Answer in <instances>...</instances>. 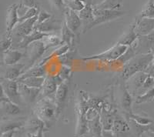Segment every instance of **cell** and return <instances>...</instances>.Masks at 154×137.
Wrapping results in <instances>:
<instances>
[{"instance_id":"26","label":"cell","mask_w":154,"mask_h":137,"mask_svg":"<svg viewBox=\"0 0 154 137\" xmlns=\"http://www.w3.org/2000/svg\"><path fill=\"white\" fill-rule=\"evenodd\" d=\"M62 31V42L63 44H67L70 46L71 49L74 47V42L75 40H79V37L77 36L73 32H72L67 27L65 22H63Z\"/></svg>"},{"instance_id":"43","label":"cell","mask_w":154,"mask_h":137,"mask_svg":"<svg viewBox=\"0 0 154 137\" xmlns=\"http://www.w3.org/2000/svg\"><path fill=\"white\" fill-rule=\"evenodd\" d=\"M20 5H23V7L30 9V8L39 7L37 0H21Z\"/></svg>"},{"instance_id":"29","label":"cell","mask_w":154,"mask_h":137,"mask_svg":"<svg viewBox=\"0 0 154 137\" xmlns=\"http://www.w3.org/2000/svg\"><path fill=\"white\" fill-rule=\"evenodd\" d=\"M139 36L135 32V27L133 23L131 25V26L130 27V29L128 30L127 32L118 40L117 43L120 45H123V46H130L137 40Z\"/></svg>"},{"instance_id":"9","label":"cell","mask_w":154,"mask_h":137,"mask_svg":"<svg viewBox=\"0 0 154 137\" xmlns=\"http://www.w3.org/2000/svg\"><path fill=\"white\" fill-rule=\"evenodd\" d=\"M37 19H38V16L26 20L23 23H19V25L15 27L12 32V39H16V43L20 42L25 36L28 35L33 31Z\"/></svg>"},{"instance_id":"49","label":"cell","mask_w":154,"mask_h":137,"mask_svg":"<svg viewBox=\"0 0 154 137\" xmlns=\"http://www.w3.org/2000/svg\"><path fill=\"white\" fill-rule=\"evenodd\" d=\"M104 0H93V7L94 6H96V5H99V4H100L101 2H103Z\"/></svg>"},{"instance_id":"46","label":"cell","mask_w":154,"mask_h":137,"mask_svg":"<svg viewBox=\"0 0 154 137\" xmlns=\"http://www.w3.org/2000/svg\"><path fill=\"white\" fill-rule=\"evenodd\" d=\"M149 76H150L151 77H152L154 79V65L153 64H151L148 68H146V70L145 71Z\"/></svg>"},{"instance_id":"16","label":"cell","mask_w":154,"mask_h":137,"mask_svg":"<svg viewBox=\"0 0 154 137\" xmlns=\"http://www.w3.org/2000/svg\"><path fill=\"white\" fill-rule=\"evenodd\" d=\"M49 34L50 33H45V32H40V31L34 29V30L31 33L25 36L20 42L12 45V49H26L31 43L38 40H42Z\"/></svg>"},{"instance_id":"25","label":"cell","mask_w":154,"mask_h":137,"mask_svg":"<svg viewBox=\"0 0 154 137\" xmlns=\"http://www.w3.org/2000/svg\"><path fill=\"white\" fill-rule=\"evenodd\" d=\"M1 110L7 116H17L22 113V109L19 105L10 100L1 102Z\"/></svg>"},{"instance_id":"17","label":"cell","mask_w":154,"mask_h":137,"mask_svg":"<svg viewBox=\"0 0 154 137\" xmlns=\"http://www.w3.org/2000/svg\"><path fill=\"white\" fill-rule=\"evenodd\" d=\"M122 92H121L120 99H119V105L122 109V110L124 113V116L127 117L129 115L133 113V109H132V105H133V95L129 92L127 88L125 86V83L121 86Z\"/></svg>"},{"instance_id":"40","label":"cell","mask_w":154,"mask_h":137,"mask_svg":"<svg viewBox=\"0 0 154 137\" xmlns=\"http://www.w3.org/2000/svg\"><path fill=\"white\" fill-rule=\"evenodd\" d=\"M12 45H13V40L12 37H7L5 35H3L1 40V50L2 53L8 51L9 49H12Z\"/></svg>"},{"instance_id":"10","label":"cell","mask_w":154,"mask_h":137,"mask_svg":"<svg viewBox=\"0 0 154 137\" xmlns=\"http://www.w3.org/2000/svg\"><path fill=\"white\" fill-rule=\"evenodd\" d=\"M148 76L149 75L146 72H139L135 73L125 82V86L133 96H138Z\"/></svg>"},{"instance_id":"47","label":"cell","mask_w":154,"mask_h":137,"mask_svg":"<svg viewBox=\"0 0 154 137\" xmlns=\"http://www.w3.org/2000/svg\"><path fill=\"white\" fill-rule=\"evenodd\" d=\"M17 131H9V132H5L3 133H1V137H14V134Z\"/></svg>"},{"instance_id":"23","label":"cell","mask_w":154,"mask_h":137,"mask_svg":"<svg viewBox=\"0 0 154 137\" xmlns=\"http://www.w3.org/2000/svg\"><path fill=\"white\" fill-rule=\"evenodd\" d=\"M42 127H47L46 123L39 119L35 113H32V116L25 123L24 128L27 130L28 133H35Z\"/></svg>"},{"instance_id":"28","label":"cell","mask_w":154,"mask_h":137,"mask_svg":"<svg viewBox=\"0 0 154 137\" xmlns=\"http://www.w3.org/2000/svg\"><path fill=\"white\" fill-rule=\"evenodd\" d=\"M89 133L91 134L93 137H103V127L102 125L100 114L93 120L89 121Z\"/></svg>"},{"instance_id":"15","label":"cell","mask_w":154,"mask_h":137,"mask_svg":"<svg viewBox=\"0 0 154 137\" xmlns=\"http://www.w3.org/2000/svg\"><path fill=\"white\" fill-rule=\"evenodd\" d=\"M18 84H19V94L23 102L26 103H32L38 99L40 94L41 88L29 87L19 81H18Z\"/></svg>"},{"instance_id":"3","label":"cell","mask_w":154,"mask_h":137,"mask_svg":"<svg viewBox=\"0 0 154 137\" xmlns=\"http://www.w3.org/2000/svg\"><path fill=\"white\" fill-rule=\"evenodd\" d=\"M32 113L46 123V126L59 116L55 101L48 99V97L38 100Z\"/></svg>"},{"instance_id":"51","label":"cell","mask_w":154,"mask_h":137,"mask_svg":"<svg viewBox=\"0 0 154 137\" xmlns=\"http://www.w3.org/2000/svg\"><path fill=\"white\" fill-rule=\"evenodd\" d=\"M152 63L154 65V53H153V59H152Z\"/></svg>"},{"instance_id":"31","label":"cell","mask_w":154,"mask_h":137,"mask_svg":"<svg viewBox=\"0 0 154 137\" xmlns=\"http://www.w3.org/2000/svg\"><path fill=\"white\" fill-rule=\"evenodd\" d=\"M127 119L131 120L137 123L139 125L142 126H149L152 124V120L150 117L147 116L145 113L143 114H135V113H131L127 116Z\"/></svg>"},{"instance_id":"30","label":"cell","mask_w":154,"mask_h":137,"mask_svg":"<svg viewBox=\"0 0 154 137\" xmlns=\"http://www.w3.org/2000/svg\"><path fill=\"white\" fill-rule=\"evenodd\" d=\"M94 9H108V10H121L122 0H104L99 5L94 6Z\"/></svg>"},{"instance_id":"38","label":"cell","mask_w":154,"mask_h":137,"mask_svg":"<svg viewBox=\"0 0 154 137\" xmlns=\"http://www.w3.org/2000/svg\"><path fill=\"white\" fill-rule=\"evenodd\" d=\"M59 76L62 79V80L64 81H70L72 77V68L69 65H63L60 68V72H59Z\"/></svg>"},{"instance_id":"4","label":"cell","mask_w":154,"mask_h":137,"mask_svg":"<svg viewBox=\"0 0 154 137\" xmlns=\"http://www.w3.org/2000/svg\"><path fill=\"white\" fill-rule=\"evenodd\" d=\"M126 12L122 10H108V9H93V20L92 23L88 24L87 26L83 27L82 32L83 33L93 28V27L98 26V25L103 24L108 22L118 19V18L123 16Z\"/></svg>"},{"instance_id":"44","label":"cell","mask_w":154,"mask_h":137,"mask_svg":"<svg viewBox=\"0 0 154 137\" xmlns=\"http://www.w3.org/2000/svg\"><path fill=\"white\" fill-rule=\"evenodd\" d=\"M47 131V127H42L35 133H27V137H44V133Z\"/></svg>"},{"instance_id":"50","label":"cell","mask_w":154,"mask_h":137,"mask_svg":"<svg viewBox=\"0 0 154 137\" xmlns=\"http://www.w3.org/2000/svg\"><path fill=\"white\" fill-rule=\"evenodd\" d=\"M140 137H149V136H148V135H147V134H146V132H145V133L142 134V135H140Z\"/></svg>"},{"instance_id":"33","label":"cell","mask_w":154,"mask_h":137,"mask_svg":"<svg viewBox=\"0 0 154 137\" xmlns=\"http://www.w3.org/2000/svg\"><path fill=\"white\" fill-rule=\"evenodd\" d=\"M139 18H148V19H154V0H149L143 9L141 11L139 16Z\"/></svg>"},{"instance_id":"7","label":"cell","mask_w":154,"mask_h":137,"mask_svg":"<svg viewBox=\"0 0 154 137\" xmlns=\"http://www.w3.org/2000/svg\"><path fill=\"white\" fill-rule=\"evenodd\" d=\"M1 90L9 98L11 102L19 105L20 102H23L19 92V84L18 80H10V79L1 78Z\"/></svg>"},{"instance_id":"20","label":"cell","mask_w":154,"mask_h":137,"mask_svg":"<svg viewBox=\"0 0 154 137\" xmlns=\"http://www.w3.org/2000/svg\"><path fill=\"white\" fill-rule=\"evenodd\" d=\"M25 68H26V65L23 63H19V62L15 65H9L2 77L10 79V80H18L26 70Z\"/></svg>"},{"instance_id":"41","label":"cell","mask_w":154,"mask_h":137,"mask_svg":"<svg viewBox=\"0 0 154 137\" xmlns=\"http://www.w3.org/2000/svg\"><path fill=\"white\" fill-rule=\"evenodd\" d=\"M49 2H50L51 5H53L55 9L60 11L63 13H64L66 9H67V6L64 0H49Z\"/></svg>"},{"instance_id":"35","label":"cell","mask_w":154,"mask_h":137,"mask_svg":"<svg viewBox=\"0 0 154 137\" xmlns=\"http://www.w3.org/2000/svg\"><path fill=\"white\" fill-rule=\"evenodd\" d=\"M42 40L44 41V42H45V44L46 46V48L48 49L51 47L61 46V45L63 44V42H62V39H60V37L57 36V35L52 33H50L49 35L45 37Z\"/></svg>"},{"instance_id":"2","label":"cell","mask_w":154,"mask_h":137,"mask_svg":"<svg viewBox=\"0 0 154 137\" xmlns=\"http://www.w3.org/2000/svg\"><path fill=\"white\" fill-rule=\"evenodd\" d=\"M153 53L138 54L124 64L123 69L119 72V76L122 80L126 82L135 73L145 72L146 68L152 64Z\"/></svg>"},{"instance_id":"39","label":"cell","mask_w":154,"mask_h":137,"mask_svg":"<svg viewBox=\"0 0 154 137\" xmlns=\"http://www.w3.org/2000/svg\"><path fill=\"white\" fill-rule=\"evenodd\" d=\"M75 49H71L68 53H66V54L63 55L61 56L58 57L59 60L61 62V63H63V65H69L70 66V62H72V59L74 58V54H75Z\"/></svg>"},{"instance_id":"22","label":"cell","mask_w":154,"mask_h":137,"mask_svg":"<svg viewBox=\"0 0 154 137\" xmlns=\"http://www.w3.org/2000/svg\"><path fill=\"white\" fill-rule=\"evenodd\" d=\"M93 0H86L85 7L82 11L78 12L79 17L82 21V26L84 27L92 23L93 20Z\"/></svg>"},{"instance_id":"14","label":"cell","mask_w":154,"mask_h":137,"mask_svg":"<svg viewBox=\"0 0 154 137\" xmlns=\"http://www.w3.org/2000/svg\"><path fill=\"white\" fill-rule=\"evenodd\" d=\"M133 23L135 27V32L138 36L149 35L154 31V19L139 18L137 16Z\"/></svg>"},{"instance_id":"19","label":"cell","mask_w":154,"mask_h":137,"mask_svg":"<svg viewBox=\"0 0 154 137\" xmlns=\"http://www.w3.org/2000/svg\"><path fill=\"white\" fill-rule=\"evenodd\" d=\"M130 120L126 116H123L122 115L116 113L112 131L116 135L125 133L130 130Z\"/></svg>"},{"instance_id":"1","label":"cell","mask_w":154,"mask_h":137,"mask_svg":"<svg viewBox=\"0 0 154 137\" xmlns=\"http://www.w3.org/2000/svg\"><path fill=\"white\" fill-rule=\"evenodd\" d=\"M89 95L85 91H79L75 104V113L77 115L76 128L75 137H86L89 133V121L86 119V112L90 108L89 105Z\"/></svg>"},{"instance_id":"6","label":"cell","mask_w":154,"mask_h":137,"mask_svg":"<svg viewBox=\"0 0 154 137\" xmlns=\"http://www.w3.org/2000/svg\"><path fill=\"white\" fill-rule=\"evenodd\" d=\"M26 56L27 59H28V65L26 68V70L34 66L35 65V62L48 50L46 44H45V42H44V41L42 39V40H38L31 43L26 48Z\"/></svg>"},{"instance_id":"45","label":"cell","mask_w":154,"mask_h":137,"mask_svg":"<svg viewBox=\"0 0 154 137\" xmlns=\"http://www.w3.org/2000/svg\"><path fill=\"white\" fill-rule=\"evenodd\" d=\"M103 137H117L116 134L114 133L112 130H103Z\"/></svg>"},{"instance_id":"34","label":"cell","mask_w":154,"mask_h":137,"mask_svg":"<svg viewBox=\"0 0 154 137\" xmlns=\"http://www.w3.org/2000/svg\"><path fill=\"white\" fill-rule=\"evenodd\" d=\"M154 99V87L150 89L148 91L143 93V95L138 96L136 97L135 99V103L137 105H140L143 103H146V102H150L153 101Z\"/></svg>"},{"instance_id":"37","label":"cell","mask_w":154,"mask_h":137,"mask_svg":"<svg viewBox=\"0 0 154 137\" xmlns=\"http://www.w3.org/2000/svg\"><path fill=\"white\" fill-rule=\"evenodd\" d=\"M65 3L69 9L79 12L85 7V3L80 0H64Z\"/></svg>"},{"instance_id":"48","label":"cell","mask_w":154,"mask_h":137,"mask_svg":"<svg viewBox=\"0 0 154 137\" xmlns=\"http://www.w3.org/2000/svg\"><path fill=\"white\" fill-rule=\"evenodd\" d=\"M146 133L147 134V135L149 137H154V126H152L150 129H149L148 131H147Z\"/></svg>"},{"instance_id":"27","label":"cell","mask_w":154,"mask_h":137,"mask_svg":"<svg viewBox=\"0 0 154 137\" xmlns=\"http://www.w3.org/2000/svg\"><path fill=\"white\" fill-rule=\"evenodd\" d=\"M46 69L45 66L36 64L32 68L25 71L19 79H25L27 77H46Z\"/></svg>"},{"instance_id":"12","label":"cell","mask_w":154,"mask_h":137,"mask_svg":"<svg viewBox=\"0 0 154 137\" xmlns=\"http://www.w3.org/2000/svg\"><path fill=\"white\" fill-rule=\"evenodd\" d=\"M19 5L14 3L9 5L7 9V13H6V18H5V36L12 37V32L14 30L16 24L19 23Z\"/></svg>"},{"instance_id":"42","label":"cell","mask_w":154,"mask_h":137,"mask_svg":"<svg viewBox=\"0 0 154 137\" xmlns=\"http://www.w3.org/2000/svg\"><path fill=\"white\" fill-rule=\"evenodd\" d=\"M52 15L49 13V12H46V10L44 9H40L39 11V13L38 14V19H37V21L35 25H39L43 23L44 22H46V20H48L49 19L52 18Z\"/></svg>"},{"instance_id":"32","label":"cell","mask_w":154,"mask_h":137,"mask_svg":"<svg viewBox=\"0 0 154 137\" xmlns=\"http://www.w3.org/2000/svg\"><path fill=\"white\" fill-rule=\"evenodd\" d=\"M45 79L46 77H27L25 79H18V81L29 87L41 88L43 85Z\"/></svg>"},{"instance_id":"36","label":"cell","mask_w":154,"mask_h":137,"mask_svg":"<svg viewBox=\"0 0 154 137\" xmlns=\"http://www.w3.org/2000/svg\"><path fill=\"white\" fill-rule=\"evenodd\" d=\"M39 11H40V8L39 7H34L27 9L25 11L24 14L19 17V23H23V22L26 21V20H29V19H32V18L38 16V14L39 13Z\"/></svg>"},{"instance_id":"18","label":"cell","mask_w":154,"mask_h":137,"mask_svg":"<svg viewBox=\"0 0 154 137\" xmlns=\"http://www.w3.org/2000/svg\"><path fill=\"white\" fill-rule=\"evenodd\" d=\"M63 22L64 21L52 17L42 24L35 25L34 29L40 31V32H45V33H50V32H56L58 30L62 29Z\"/></svg>"},{"instance_id":"21","label":"cell","mask_w":154,"mask_h":137,"mask_svg":"<svg viewBox=\"0 0 154 137\" xmlns=\"http://www.w3.org/2000/svg\"><path fill=\"white\" fill-rule=\"evenodd\" d=\"M24 54L16 49H11L2 53V60L5 65H12L19 63Z\"/></svg>"},{"instance_id":"24","label":"cell","mask_w":154,"mask_h":137,"mask_svg":"<svg viewBox=\"0 0 154 137\" xmlns=\"http://www.w3.org/2000/svg\"><path fill=\"white\" fill-rule=\"evenodd\" d=\"M26 122L17 120H2L1 122V133L9 131H18L24 128Z\"/></svg>"},{"instance_id":"13","label":"cell","mask_w":154,"mask_h":137,"mask_svg":"<svg viewBox=\"0 0 154 137\" xmlns=\"http://www.w3.org/2000/svg\"><path fill=\"white\" fill-rule=\"evenodd\" d=\"M64 16H65L64 22L66 24L67 27L72 32H73L77 36L79 37L80 28L82 26V21L79 17L78 12L67 7L65 12H64Z\"/></svg>"},{"instance_id":"11","label":"cell","mask_w":154,"mask_h":137,"mask_svg":"<svg viewBox=\"0 0 154 137\" xmlns=\"http://www.w3.org/2000/svg\"><path fill=\"white\" fill-rule=\"evenodd\" d=\"M70 81H64L60 86H58L54 95L55 104L57 108L58 115L60 116L63 111L68 99L69 91Z\"/></svg>"},{"instance_id":"8","label":"cell","mask_w":154,"mask_h":137,"mask_svg":"<svg viewBox=\"0 0 154 137\" xmlns=\"http://www.w3.org/2000/svg\"><path fill=\"white\" fill-rule=\"evenodd\" d=\"M63 82V81L59 76V75H56V76L48 75L46 76L43 85L41 87L40 94H39L38 99V100L44 98H47L52 95H55L58 86H60Z\"/></svg>"},{"instance_id":"5","label":"cell","mask_w":154,"mask_h":137,"mask_svg":"<svg viewBox=\"0 0 154 137\" xmlns=\"http://www.w3.org/2000/svg\"><path fill=\"white\" fill-rule=\"evenodd\" d=\"M128 46L120 45L119 43H116L113 46L109 48V49L103 53L97 55H93V56H88L82 58V60L86 61V60H108V61H112V60H118L120 58L127 50Z\"/></svg>"}]
</instances>
